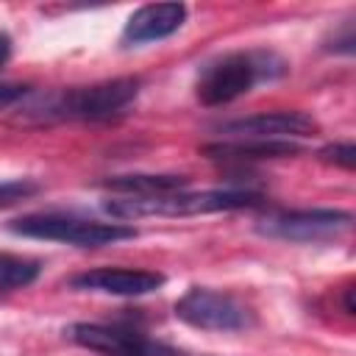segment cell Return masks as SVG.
<instances>
[{
    "mask_svg": "<svg viewBox=\"0 0 356 356\" xmlns=\"http://www.w3.org/2000/svg\"><path fill=\"white\" fill-rule=\"evenodd\" d=\"M261 197L250 189H206V192H164L147 197H122L103 203V211L117 220L139 217H189V214H214L256 206Z\"/></svg>",
    "mask_w": 356,
    "mask_h": 356,
    "instance_id": "6da1fadb",
    "label": "cell"
},
{
    "mask_svg": "<svg viewBox=\"0 0 356 356\" xmlns=\"http://www.w3.org/2000/svg\"><path fill=\"white\" fill-rule=\"evenodd\" d=\"M286 72V64L267 50L231 53L203 67L197 78V100L203 106H222L248 95L259 81H273Z\"/></svg>",
    "mask_w": 356,
    "mask_h": 356,
    "instance_id": "7a4b0ae2",
    "label": "cell"
},
{
    "mask_svg": "<svg viewBox=\"0 0 356 356\" xmlns=\"http://www.w3.org/2000/svg\"><path fill=\"white\" fill-rule=\"evenodd\" d=\"M8 231L28 236V239H47V242H64L75 248H100V245H114L122 239H134L136 228L122 225V222H95V220H81L72 214H25L8 222Z\"/></svg>",
    "mask_w": 356,
    "mask_h": 356,
    "instance_id": "3957f363",
    "label": "cell"
},
{
    "mask_svg": "<svg viewBox=\"0 0 356 356\" xmlns=\"http://www.w3.org/2000/svg\"><path fill=\"white\" fill-rule=\"evenodd\" d=\"M139 95V78H111L81 89H67L64 95H56L44 106L47 120H111L122 114Z\"/></svg>",
    "mask_w": 356,
    "mask_h": 356,
    "instance_id": "277c9868",
    "label": "cell"
},
{
    "mask_svg": "<svg viewBox=\"0 0 356 356\" xmlns=\"http://www.w3.org/2000/svg\"><path fill=\"white\" fill-rule=\"evenodd\" d=\"M175 317L200 331H242L253 323L250 312L236 298L206 286L186 289L175 303Z\"/></svg>",
    "mask_w": 356,
    "mask_h": 356,
    "instance_id": "5b68a950",
    "label": "cell"
},
{
    "mask_svg": "<svg viewBox=\"0 0 356 356\" xmlns=\"http://www.w3.org/2000/svg\"><path fill=\"white\" fill-rule=\"evenodd\" d=\"M67 339L75 345L103 353V356H181V350L145 337L142 331L134 328H120V325H103V323H72L64 328Z\"/></svg>",
    "mask_w": 356,
    "mask_h": 356,
    "instance_id": "8992f818",
    "label": "cell"
},
{
    "mask_svg": "<svg viewBox=\"0 0 356 356\" xmlns=\"http://www.w3.org/2000/svg\"><path fill=\"white\" fill-rule=\"evenodd\" d=\"M353 217L342 209H300L278 211L259 222V234L284 239V242H323L345 234Z\"/></svg>",
    "mask_w": 356,
    "mask_h": 356,
    "instance_id": "52a82bcc",
    "label": "cell"
},
{
    "mask_svg": "<svg viewBox=\"0 0 356 356\" xmlns=\"http://www.w3.org/2000/svg\"><path fill=\"white\" fill-rule=\"evenodd\" d=\"M217 131H220L222 139L295 142V139L314 136L320 131V125L303 111H261V114H250V117L222 122Z\"/></svg>",
    "mask_w": 356,
    "mask_h": 356,
    "instance_id": "ba28073f",
    "label": "cell"
},
{
    "mask_svg": "<svg viewBox=\"0 0 356 356\" xmlns=\"http://www.w3.org/2000/svg\"><path fill=\"white\" fill-rule=\"evenodd\" d=\"M72 289L81 292H103V295H120V298H136L150 295L164 286V275L153 270H131V267H97L89 273H81L70 278Z\"/></svg>",
    "mask_w": 356,
    "mask_h": 356,
    "instance_id": "9c48e42d",
    "label": "cell"
},
{
    "mask_svg": "<svg viewBox=\"0 0 356 356\" xmlns=\"http://www.w3.org/2000/svg\"><path fill=\"white\" fill-rule=\"evenodd\" d=\"M184 22H186V6L184 3H150V6H142L128 17V22L122 28V44L134 47V44H147V42L167 39Z\"/></svg>",
    "mask_w": 356,
    "mask_h": 356,
    "instance_id": "30bf717a",
    "label": "cell"
},
{
    "mask_svg": "<svg viewBox=\"0 0 356 356\" xmlns=\"http://www.w3.org/2000/svg\"><path fill=\"white\" fill-rule=\"evenodd\" d=\"M298 142H259V139H220L203 147V156L217 161H264L298 156Z\"/></svg>",
    "mask_w": 356,
    "mask_h": 356,
    "instance_id": "8fae6325",
    "label": "cell"
},
{
    "mask_svg": "<svg viewBox=\"0 0 356 356\" xmlns=\"http://www.w3.org/2000/svg\"><path fill=\"white\" fill-rule=\"evenodd\" d=\"M106 189L122 192L125 197H147V195H164V192H178L186 186L184 175H114L103 181Z\"/></svg>",
    "mask_w": 356,
    "mask_h": 356,
    "instance_id": "7c38bea8",
    "label": "cell"
},
{
    "mask_svg": "<svg viewBox=\"0 0 356 356\" xmlns=\"http://www.w3.org/2000/svg\"><path fill=\"white\" fill-rule=\"evenodd\" d=\"M42 273V264L36 259L14 256V253H0V292L22 289L33 284Z\"/></svg>",
    "mask_w": 356,
    "mask_h": 356,
    "instance_id": "4fadbf2b",
    "label": "cell"
},
{
    "mask_svg": "<svg viewBox=\"0 0 356 356\" xmlns=\"http://www.w3.org/2000/svg\"><path fill=\"white\" fill-rule=\"evenodd\" d=\"M39 186L28 178H14V181H0V209H8L31 195H36Z\"/></svg>",
    "mask_w": 356,
    "mask_h": 356,
    "instance_id": "5bb4252c",
    "label": "cell"
},
{
    "mask_svg": "<svg viewBox=\"0 0 356 356\" xmlns=\"http://www.w3.org/2000/svg\"><path fill=\"white\" fill-rule=\"evenodd\" d=\"M325 164H337L342 170H353L356 167V147L350 142H342V145H325L320 153H317Z\"/></svg>",
    "mask_w": 356,
    "mask_h": 356,
    "instance_id": "9a60e30c",
    "label": "cell"
},
{
    "mask_svg": "<svg viewBox=\"0 0 356 356\" xmlns=\"http://www.w3.org/2000/svg\"><path fill=\"white\" fill-rule=\"evenodd\" d=\"M25 92H28V86H22V83H0V111L14 106L17 100H22Z\"/></svg>",
    "mask_w": 356,
    "mask_h": 356,
    "instance_id": "2e32d148",
    "label": "cell"
},
{
    "mask_svg": "<svg viewBox=\"0 0 356 356\" xmlns=\"http://www.w3.org/2000/svg\"><path fill=\"white\" fill-rule=\"evenodd\" d=\"M8 56H11V39H8V33L0 31V67L8 61Z\"/></svg>",
    "mask_w": 356,
    "mask_h": 356,
    "instance_id": "e0dca14e",
    "label": "cell"
},
{
    "mask_svg": "<svg viewBox=\"0 0 356 356\" xmlns=\"http://www.w3.org/2000/svg\"><path fill=\"white\" fill-rule=\"evenodd\" d=\"M345 312H348V314L356 312V309H353V289H345Z\"/></svg>",
    "mask_w": 356,
    "mask_h": 356,
    "instance_id": "ac0fdd59",
    "label": "cell"
}]
</instances>
